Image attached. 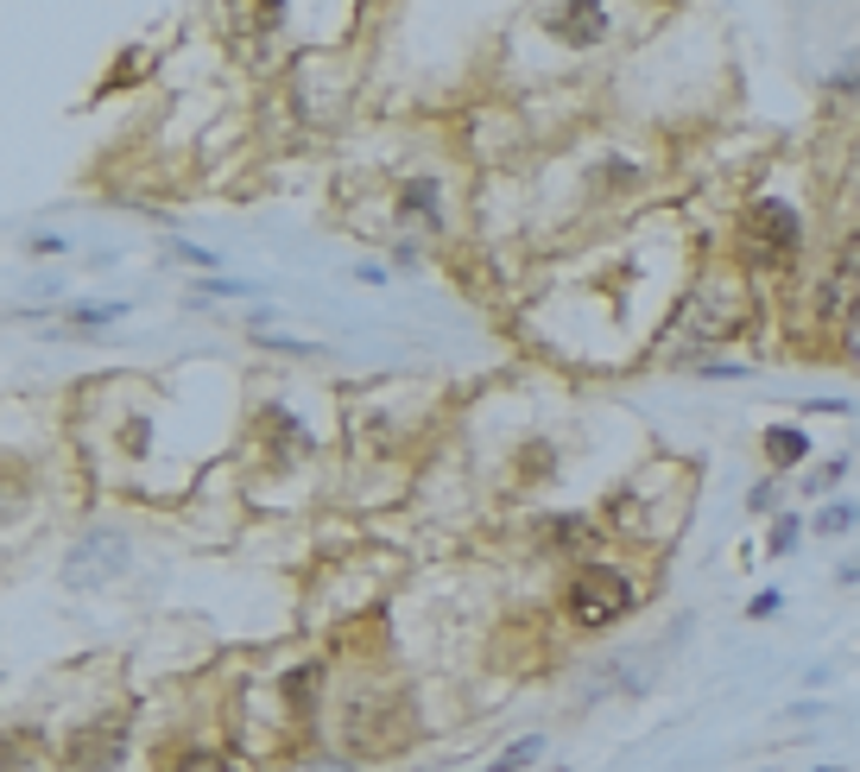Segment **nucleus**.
<instances>
[{
	"instance_id": "obj_10",
	"label": "nucleus",
	"mask_w": 860,
	"mask_h": 772,
	"mask_svg": "<svg viewBox=\"0 0 860 772\" xmlns=\"http://www.w3.org/2000/svg\"><path fill=\"white\" fill-rule=\"evenodd\" d=\"M791 539H797V519H779L772 526V551H791Z\"/></svg>"
},
{
	"instance_id": "obj_12",
	"label": "nucleus",
	"mask_w": 860,
	"mask_h": 772,
	"mask_svg": "<svg viewBox=\"0 0 860 772\" xmlns=\"http://www.w3.org/2000/svg\"><path fill=\"white\" fill-rule=\"evenodd\" d=\"M835 82H860V57H855V64H848V70H841Z\"/></svg>"
},
{
	"instance_id": "obj_7",
	"label": "nucleus",
	"mask_w": 860,
	"mask_h": 772,
	"mask_svg": "<svg viewBox=\"0 0 860 772\" xmlns=\"http://www.w3.org/2000/svg\"><path fill=\"white\" fill-rule=\"evenodd\" d=\"M538 753H544V741H538V735H526V741H512V747H506V753H500V760H494L487 772H519V767H531Z\"/></svg>"
},
{
	"instance_id": "obj_5",
	"label": "nucleus",
	"mask_w": 860,
	"mask_h": 772,
	"mask_svg": "<svg viewBox=\"0 0 860 772\" xmlns=\"http://www.w3.org/2000/svg\"><path fill=\"white\" fill-rule=\"evenodd\" d=\"M89 564L121 570V539H89V544H82V558H70V576H76V583H89V576H96Z\"/></svg>"
},
{
	"instance_id": "obj_11",
	"label": "nucleus",
	"mask_w": 860,
	"mask_h": 772,
	"mask_svg": "<svg viewBox=\"0 0 860 772\" xmlns=\"http://www.w3.org/2000/svg\"><path fill=\"white\" fill-rule=\"evenodd\" d=\"M747 615H753V620H765V615H779V595L765 589V595H759V602H753V608H747Z\"/></svg>"
},
{
	"instance_id": "obj_1",
	"label": "nucleus",
	"mask_w": 860,
	"mask_h": 772,
	"mask_svg": "<svg viewBox=\"0 0 860 772\" xmlns=\"http://www.w3.org/2000/svg\"><path fill=\"white\" fill-rule=\"evenodd\" d=\"M632 608V589L620 570L607 564H588L576 570V583H570V620L576 627H607V620H620Z\"/></svg>"
},
{
	"instance_id": "obj_3",
	"label": "nucleus",
	"mask_w": 860,
	"mask_h": 772,
	"mask_svg": "<svg viewBox=\"0 0 860 772\" xmlns=\"http://www.w3.org/2000/svg\"><path fill=\"white\" fill-rule=\"evenodd\" d=\"M551 32L563 38V45H595V38L607 32V13H602V7H556Z\"/></svg>"
},
{
	"instance_id": "obj_9",
	"label": "nucleus",
	"mask_w": 860,
	"mask_h": 772,
	"mask_svg": "<svg viewBox=\"0 0 860 772\" xmlns=\"http://www.w3.org/2000/svg\"><path fill=\"white\" fill-rule=\"evenodd\" d=\"M816 526H823V532H841V526H855V507H829Z\"/></svg>"
},
{
	"instance_id": "obj_8",
	"label": "nucleus",
	"mask_w": 860,
	"mask_h": 772,
	"mask_svg": "<svg viewBox=\"0 0 860 772\" xmlns=\"http://www.w3.org/2000/svg\"><path fill=\"white\" fill-rule=\"evenodd\" d=\"M177 772H234V767H228L222 753H184V767H177Z\"/></svg>"
},
{
	"instance_id": "obj_6",
	"label": "nucleus",
	"mask_w": 860,
	"mask_h": 772,
	"mask_svg": "<svg viewBox=\"0 0 860 772\" xmlns=\"http://www.w3.org/2000/svg\"><path fill=\"white\" fill-rule=\"evenodd\" d=\"M804 431H791V424H772V431H765V456H772V463L779 468H791V463H804Z\"/></svg>"
},
{
	"instance_id": "obj_2",
	"label": "nucleus",
	"mask_w": 860,
	"mask_h": 772,
	"mask_svg": "<svg viewBox=\"0 0 860 772\" xmlns=\"http://www.w3.org/2000/svg\"><path fill=\"white\" fill-rule=\"evenodd\" d=\"M855 305H860V241L841 254V266H835L829 279H823V291H816V310H823L829 323H841Z\"/></svg>"
},
{
	"instance_id": "obj_4",
	"label": "nucleus",
	"mask_w": 860,
	"mask_h": 772,
	"mask_svg": "<svg viewBox=\"0 0 860 772\" xmlns=\"http://www.w3.org/2000/svg\"><path fill=\"white\" fill-rule=\"evenodd\" d=\"M753 229L772 241V254H791V247H797V216H791L779 197H765V203L753 209Z\"/></svg>"
}]
</instances>
